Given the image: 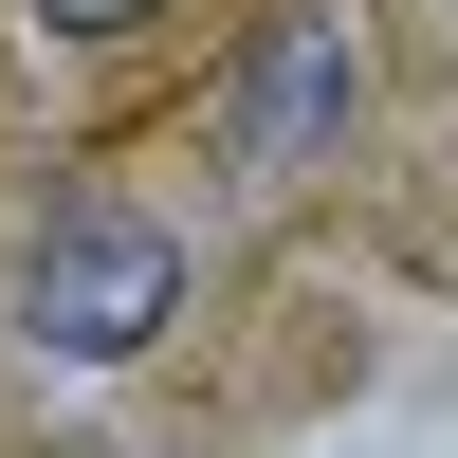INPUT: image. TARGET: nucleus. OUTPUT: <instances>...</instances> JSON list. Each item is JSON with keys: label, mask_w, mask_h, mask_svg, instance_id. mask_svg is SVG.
Segmentation results:
<instances>
[{"label": "nucleus", "mask_w": 458, "mask_h": 458, "mask_svg": "<svg viewBox=\"0 0 458 458\" xmlns=\"http://www.w3.org/2000/svg\"><path fill=\"white\" fill-rule=\"evenodd\" d=\"M73 458H110V440H73Z\"/></svg>", "instance_id": "nucleus-4"}, {"label": "nucleus", "mask_w": 458, "mask_h": 458, "mask_svg": "<svg viewBox=\"0 0 458 458\" xmlns=\"http://www.w3.org/2000/svg\"><path fill=\"white\" fill-rule=\"evenodd\" d=\"M165 312H183V239H165V220H129V202H55V220H37V257H19V349L110 367V349H147Z\"/></svg>", "instance_id": "nucleus-1"}, {"label": "nucleus", "mask_w": 458, "mask_h": 458, "mask_svg": "<svg viewBox=\"0 0 458 458\" xmlns=\"http://www.w3.org/2000/svg\"><path fill=\"white\" fill-rule=\"evenodd\" d=\"M19 19H55V37H129V19H165V0H19Z\"/></svg>", "instance_id": "nucleus-3"}, {"label": "nucleus", "mask_w": 458, "mask_h": 458, "mask_svg": "<svg viewBox=\"0 0 458 458\" xmlns=\"http://www.w3.org/2000/svg\"><path fill=\"white\" fill-rule=\"evenodd\" d=\"M349 110H367L349 19H330V0H276V19L239 37V73H220V165L239 183H312L330 147H349Z\"/></svg>", "instance_id": "nucleus-2"}]
</instances>
